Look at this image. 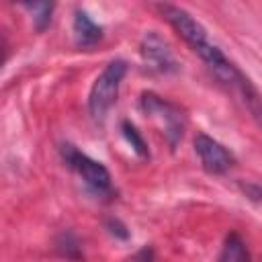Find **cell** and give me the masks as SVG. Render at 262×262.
<instances>
[{"label":"cell","instance_id":"8992f818","mask_svg":"<svg viewBox=\"0 0 262 262\" xmlns=\"http://www.w3.org/2000/svg\"><path fill=\"white\" fill-rule=\"evenodd\" d=\"M141 53L151 63V68H158L162 72H168V70L176 68V61H174L170 45L158 33H154V31L145 33V37L141 41Z\"/></svg>","mask_w":262,"mask_h":262},{"label":"cell","instance_id":"30bf717a","mask_svg":"<svg viewBox=\"0 0 262 262\" xmlns=\"http://www.w3.org/2000/svg\"><path fill=\"white\" fill-rule=\"evenodd\" d=\"M121 129H123V135L127 137V141L131 143V147H133L139 156H147V147H145V141H143V137L139 135V131H137L129 121H123Z\"/></svg>","mask_w":262,"mask_h":262},{"label":"cell","instance_id":"8fae6325","mask_svg":"<svg viewBox=\"0 0 262 262\" xmlns=\"http://www.w3.org/2000/svg\"><path fill=\"white\" fill-rule=\"evenodd\" d=\"M31 12H33V18L37 23V29H45V25L51 20V10H53V4H47V2H37V4H25Z\"/></svg>","mask_w":262,"mask_h":262},{"label":"cell","instance_id":"5b68a950","mask_svg":"<svg viewBox=\"0 0 262 262\" xmlns=\"http://www.w3.org/2000/svg\"><path fill=\"white\" fill-rule=\"evenodd\" d=\"M194 149L201 158L203 168L211 174H225L235 164L233 154L225 145H221L219 141H215L213 137L205 133H199L194 137Z\"/></svg>","mask_w":262,"mask_h":262},{"label":"cell","instance_id":"3957f363","mask_svg":"<svg viewBox=\"0 0 262 262\" xmlns=\"http://www.w3.org/2000/svg\"><path fill=\"white\" fill-rule=\"evenodd\" d=\"M61 156H63V162H66L92 190H96V192H108V190H111V174H108V170H106L100 162L88 158L86 154H82V151L76 149L74 145H63V147H61Z\"/></svg>","mask_w":262,"mask_h":262},{"label":"cell","instance_id":"52a82bcc","mask_svg":"<svg viewBox=\"0 0 262 262\" xmlns=\"http://www.w3.org/2000/svg\"><path fill=\"white\" fill-rule=\"evenodd\" d=\"M74 35H76V43L78 45L90 47V45H94V43L100 41L102 29L84 10H78L76 12V18H74Z\"/></svg>","mask_w":262,"mask_h":262},{"label":"cell","instance_id":"ba28073f","mask_svg":"<svg viewBox=\"0 0 262 262\" xmlns=\"http://www.w3.org/2000/svg\"><path fill=\"white\" fill-rule=\"evenodd\" d=\"M219 262H252L250 260V252H248L244 239L237 233H229L225 237V244H223Z\"/></svg>","mask_w":262,"mask_h":262},{"label":"cell","instance_id":"7a4b0ae2","mask_svg":"<svg viewBox=\"0 0 262 262\" xmlns=\"http://www.w3.org/2000/svg\"><path fill=\"white\" fill-rule=\"evenodd\" d=\"M125 72H127V63L123 59H115V61L106 63V68L94 80V84L90 88V96H88V108H90L92 119L102 121L106 117L108 108L117 100L119 86L123 82Z\"/></svg>","mask_w":262,"mask_h":262},{"label":"cell","instance_id":"277c9868","mask_svg":"<svg viewBox=\"0 0 262 262\" xmlns=\"http://www.w3.org/2000/svg\"><path fill=\"white\" fill-rule=\"evenodd\" d=\"M141 108H143V113H147L151 117H158L162 121L164 131L170 137V143L174 145L176 139L182 135V129H184V117L180 115V111L174 104L162 100L160 96H156L151 92H145L141 96Z\"/></svg>","mask_w":262,"mask_h":262},{"label":"cell","instance_id":"6da1fadb","mask_svg":"<svg viewBox=\"0 0 262 262\" xmlns=\"http://www.w3.org/2000/svg\"><path fill=\"white\" fill-rule=\"evenodd\" d=\"M160 10H162V14L166 16V20L174 27V31L190 45V49L213 70V74H215L221 82H225V84H229V86H233V88H237V90H242V88L250 82V80L223 55V51L209 39V33L205 31V27H203L192 14H188L184 8L172 6V4H162Z\"/></svg>","mask_w":262,"mask_h":262},{"label":"cell","instance_id":"9c48e42d","mask_svg":"<svg viewBox=\"0 0 262 262\" xmlns=\"http://www.w3.org/2000/svg\"><path fill=\"white\" fill-rule=\"evenodd\" d=\"M242 96H244V100L248 102V106H250V111H252V115L256 117V121L260 123V127H262V98L258 96V92H256V88L248 82L242 90Z\"/></svg>","mask_w":262,"mask_h":262}]
</instances>
